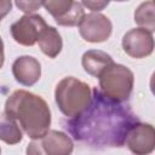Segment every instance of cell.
I'll list each match as a JSON object with an SVG mask.
<instances>
[{
    "instance_id": "6da1fadb",
    "label": "cell",
    "mask_w": 155,
    "mask_h": 155,
    "mask_svg": "<svg viewBox=\"0 0 155 155\" xmlns=\"http://www.w3.org/2000/svg\"><path fill=\"white\" fill-rule=\"evenodd\" d=\"M138 117L122 103L114 102L96 87L88 107L65 127L71 137L94 148L122 147L128 130L138 122Z\"/></svg>"
},
{
    "instance_id": "7a4b0ae2",
    "label": "cell",
    "mask_w": 155,
    "mask_h": 155,
    "mask_svg": "<svg viewBox=\"0 0 155 155\" xmlns=\"http://www.w3.org/2000/svg\"><path fill=\"white\" fill-rule=\"evenodd\" d=\"M30 138L42 137L51 126V110L46 101L25 90H16L5 102V110Z\"/></svg>"
},
{
    "instance_id": "3957f363",
    "label": "cell",
    "mask_w": 155,
    "mask_h": 155,
    "mask_svg": "<svg viewBox=\"0 0 155 155\" xmlns=\"http://www.w3.org/2000/svg\"><path fill=\"white\" fill-rule=\"evenodd\" d=\"M92 90L88 84L74 78H63L56 86L54 101L61 113L69 117L80 115L91 103Z\"/></svg>"
},
{
    "instance_id": "277c9868",
    "label": "cell",
    "mask_w": 155,
    "mask_h": 155,
    "mask_svg": "<svg viewBox=\"0 0 155 155\" xmlns=\"http://www.w3.org/2000/svg\"><path fill=\"white\" fill-rule=\"evenodd\" d=\"M98 90L102 94L117 103L128 101L134 85V75L132 70L124 64L114 62L103 69L98 75Z\"/></svg>"
},
{
    "instance_id": "5b68a950",
    "label": "cell",
    "mask_w": 155,
    "mask_h": 155,
    "mask_svg": "<svg viewBox=\"0 0 155 155\" xmlns=\"http://www.w3.org/2000/svg\"><path fill=\"white\" fill-rule=\"evenodd\" d=\"M74 143L71 138L57 130H48L42 137L31 139L27 147L30 155H69L73 153Z\"/></svg>"
},
{
    "instance_id": "8992f818",
    "label": "cell",
    "mask_w": 155,
    "mask_h": 155,
    "mask_svg": "<svg viewBox=\"0 0 155 155\" xmlns=\"http://www.w3.org/2000/svg\"><path fill=\"white\" fill-rule=\"evenodd\" d=\"M42 5L62 27H76L85 16L84 6L76 0H44Z\"/></svg>"
},
{
    "instance_id": "52a82bcc",
    "label": "cell",
    "mask_w": 155,
    "mask_h": 155,
    "mask_svg": "<svg viewBox=\"0 0 155 155\" xmlns=\"http://www.w3.org/2000/svg\"><path fill=\"white\" fill-rule=\"evenodd\" d=\"M42 16L35 13H25L18 21L12 23L10 31L12 39L22 46H33L36 44L41 30L46 27Z\"/></svg>"
},
{
    "instance_id": "ba28073f",
    "label": "cell",
    "mask_w": 155,
    "mask_h": 155,
    "mask_svg": "<svg viewBox=\"0 0 155 155\" xmlns=\"http://www.w3.org/2000/svg\"><path fill=\"white\" fill-rule=\"evenodd\" d=\"M113 31L111 21L103 13L91 12L82 17L79 24V33L81 38L92 44L107 41Z\"/></svg>"
},
{
    "instance_id": "9c48e42d",
    "label": "cell",
    "mask_w": 155,
    "mask_h": 155,
    "mask_svg": "<svg viewBox=\"0 0 155 155\" xmlns=\"http://www.w3.org/2000/svg\"><path fill=\"white\" fill-rule=\"evenodd\" d=\"M121 45L126 54L136 59H142L153 53L154 36L151 31L144 28H133L122 36Z\"/></svg>"
},
{
    "instance_id": "30bf717a",
    "label": "cell",
    "mask_w": 155,
    "mask_h": 155,
    "mask_svg": "<svg viewBox=\"0 0 155 155\" xmlns=\"http://www.w3.org/2000/svg\"><path fill=\"white\" fill-rule=\"evenodd\" d=\"M131 153L137 155H147L155 148V130L150 124L136 122L127 132L125 143Z\"/></svg>"
},
{
    "instance_id": "8fae6325",
    "label": "cell",
    "mask_w": 155,
    "mask_h": 155,
    "mask_svg": "<svg viewBox=\"0 0 155 155\" xmlns=\"http://www.w3.org/2000/svg\"><path fill=\"white\" fill-rule=\"evenodd\" d=\"M12 75L18 84L30 87L41 78V64L33 56H19L12 63Z\"/></svg>"
},
{
    "instance_id": "7c38bea8",
    "label": "cell",
    "mask_w": 155,
    "mask_h": 155,
    "mask_svg": "<svg viewBox=\"0 0 155 155\" xmlns=\"http://www.w3.org/2000/svg\"><path fill=\"white\" fill-rule=\"evenodd\" d=\"M36 42L41 52L48 58H56L63 48V40L59 31L51 25H46L41 30Z\"/></svg>"
},
{
    "instance_id": "4fadbf2b",
    "label": "cell",
    "mask_w": 155,
    "mask_h": 155,
    "mask_svg": "<svg viewBox=\"0 0 155 155\" xmlns=\"http://www.w3.org/2000/svg\"><path fill=\"white\" fill-rule=\"evenodd\" d=\"M114 61L111 56L101 50H88L82 54L81 58V64L84 70L94 78H98V75L103 71V69L107 68Z\"/></svg>"
},
{
    "instance_id": "5bb4252c",
    "label": "cell",
    "mask_w": 155,
    "mask_h": 155,
    "mask_svg": "<svg viewBox=\"0 0 155 155\" xmlns=\"http://www.w3.org/2000/svg\"><path fill=\"white\" fill-rule=\"evenodd\" d=\"M23 139V131L18 122L4 113L0 116V140L6 144L13 145Z\"/></svg>"
},
{
    "instance_id": "9a60e30c",
    "label": "cell",
    "mask_w": 155,
    "mask_h": 155,
    "mask_svg": "<svg viewBox=\"0 0 155 155\" xmlns=\"http://www.w3.org/2000/svg\"><path fill=\"white\" fill-rule=\"evenodd\" d=\"M154 1L147 0L142 2L134 11V22L140 27L151 33L155 30V17H154Z\"/></svg>"
},
{
    "instance_id": "2e32d148",
    "label": "cell",
    "mask_w": 155,
    "mask_h": 155,
    "mask_svg": "<svg viewBox=\"0 0 155 155\" xmlns=\"http://www.w3.org/2000/svg\"><path fill=\"white\" fill-rule=\"evenodd\" d=\"M15 4L17 8L21 10L22 12L33 13L42 6L44 0H15Z\"/></svg>"
},
{
    "instance_id": "e0dca14e",
    "label": "cell",
    "mask_w": 155,
    "mask_h": 155,
    "mask_svg": "<svg viewBox=\"0 0 155 155\" xmlns=\"http://www.w3.org/2000/svg\"><path fill=\"white\" fill-rule=\"evenodd\" d=\"M111 0H81V5L92 12H99L104 10Z\"/></svg>"
},
{
    "instance_id": "ac0fdd59",
    "label": "cell",
    "mask_w": 155,
    "mask_h": 155,
    "mask_svg": "<svg viewBox=\"0 0 155 155\" xmlns=\"http://www.w3.org/2000/svg\"><path fill=\"white\" fill-rule=\"evenodd\" d=\"M12 10V1L11 0H0V21L6 17Z\"/></svg>"
},
{
    "instance_id": "d6986e66",
    "label": "cell",
    "mask_w": 155,
    "mask_h": 155,
    "mask_svg": "<svg viewBox=\"0 0 155 155\" xmlns=\"http://www.w3.org/2000/svg\"><path fill=\"white\" fill-rule=\"evenodd\" d=\"M4 62H5V52H4V41L0 36V69L2 68L4 65Z\"/></svg>"
},
{
    "instance_id": "ffe728a7",
    "label": "cell",
    "mask_w": 155,
    "mask_h": 155,
    "mask_svg": "<svg viewBox=\"0 0 155 155\" xmlns=\"http://www.w3.org/2000/svg\"><path fill=\"white\" fill-rule=\"evenodd\" d=\"M113 1H116V2H124V1H128V0H113Z\"/></svg>"
},
{
    "instance_id": "44dd1931",
    "label": "cell",
    "mask_w": 155,
    "mask_h": 155,
    "mask_svg": "<svg viewBox=\"0 0 155 155\" xmlns=\"http://www.w3.org/2000/svg\"><path fill=\"white\" fill-rule=\"evenodd\" d=\"M0 153H1V148H0Z\"/></svg>"
}]
</instances>
